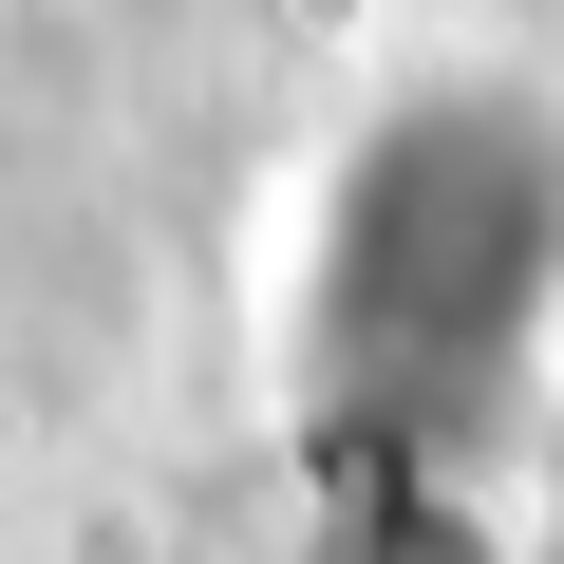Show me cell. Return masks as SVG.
Segmentation results:
<instances>
[{"instance_id": "cell-1", "label": "cell", "mask_w": 564, "mask_h": 564, "mask_svg": "<svg viewBox=\"0 0 564 564\" xmlns=\"http://www.w3.org/2000/svg\"><path fill=\"white\" fill-rule=\"evenodd\" d=\"M564 339V95L414 76L339 132L302 226V395L339 452H470Z\"/></svg>"}, {"instance_id": "cell-2", "label": "cell", "mask_w": 564, "mask_h": 564, "mask_svg": "<svg viewBox=\"0 0 564 564\" xmlns=\"http://www.w3.org/2000/svg\"><path fill=\"white\" fill-rule=\"evenodd\" d=\"M452 470H470V452H321V527H302V564H508L489 508H470Z\"/></svg>"}]
</instances>
